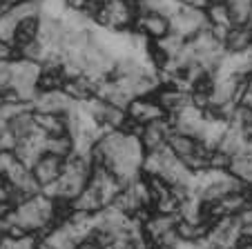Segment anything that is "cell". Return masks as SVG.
I'll use <instances>...</instances> for the list:
<instances>
[{
    "label": "cell",
    "instance_id": "9",
    "mask_svg": "<svg viewBox=\"0 0 252 249\" xmlns=\"http://www.w3.org/2000/svg\"><path fill=\"white\" fill-rule=\"evenodd\" d=\"M103 207H107V202L103 200L100 192L94 185H87L74 200H71V209L74 212H85V214H98Z\"/></svg>",
    "mask_w": 252,
    "mask_h": 249
},
{
    "label": "cell",
    "instance_id": "28",
    "mask_svg": "<svg viewBox=\"0 0 252 249\" xmlns=\"http://www.w3.org/2000/svg\"><path fill=\"white\" fill-rule=\"evenodd\" d=\"M248 25H250V27H252V16H250V23H248Z\"/></svg>",
    "mask_w": 252,
    "mask_h": 249
},
{
    "label": "cell",
    "instance_id": "8",
    "mask_svg": "<svg viewBox=\"0 0 252 249\" xmlns=\"http://www.w3.org/2000/svg\"><path fill=\"white\" fill-rule=\"evenodd\" d=\"M167 147L174 151V156L181 160V163L183 160H188L190 156L208 149V147L201 145V140H196V138H192V136H186V134H179V132L170 134V138H167Z\"/></svg>",
    "mask_w": 252,
    "mask_h": 249
},
{
    "label": "cell",
    "instance_id": "22",
    "mask_svg": "<svg viewBox=\"0 0 252 249\" xmlns=\"http://www.w3.org/2000/svg\"><path fill=\"white\" fill-rule=\"evenodd\" d=\"M16 27H18V20L7 11V14L0 16V40L2 43L14 45V36H16Z\"/></svg>",
    "mask_w": 252,
    "mask_h": 249
},
{
    "label": "cell",
    "instance_id": "27",
    "mask_svg": "<svg viewBox=\"0 0 252 249\" xmlns=\"http://www.w3.org/2000/svg\"><path fill=\"white\" fill-rule=\"evenodd\" d=\"M0 154H5V145H2V134H0Z\"/></svg>",
    "mask_w": 252,
    "mask_h": 249
},
{
    "label": "cell",
    "instance_id": "7",
    "mask_svg": "<svg viewBox=\"0 0 252 249\" xmlns=\"http://www.w3.org/2000/svg\"><path fill=\"white\" fill-rule=\"evenodd\" d=\"M154 98H157V103L165 109L167 116H172V113H176V111H181L186 105L192 103L190 91L181 89V87H176V85H161V87H158V91L154 94Z\"/></svg>",
    "mask_w": 252,
    "mask_h": 249
},
{
    "label": "cell",
    "instance_id": "12",
    "mask_svg": "<svg viewBox=\"0 0 252 249\" xmlns=\"http://www.w3.org/2000/svg\"><path fill=\"white\" fill-rule=\"evenodd\" d=\"M210 229H212V222L210 221H203V222H190V221H183L179 218L176 222V234L183 243H201L210 236Z\"/></svg>",
    "mask_w": 252,
    "mask_h": 249
},
{
    "label": "cell",
    "instance_id": "23",
    "mask_svg": "<svg viewBox=\"0 0 252 249\" xmlns=\"http://www.w3.org/2000/svg\"><path fill=\"white\" fill-rule=\"evenodd\" d=\"M230 165H232V156L225 154L221 149H212L210 151V158H208V169L214 171H228Z\"/></svg>",
    "mask_w": 252,
    "mask_h": 249
},
{
    "label": "cell",
    "instance_id": "2",
    "mask_svg": "<svg viewBox=\"0 0 252 249\" xmlns=\"http://www.w3.org/2000/svg\"><path fill=\"white\" fill-rule=\"evenodd\" d=\"M127 118L134 122H138V125H150V122L154 120H161V118H165V109L161 107V105L157 103V98L154 96H148V98H134L132 103L127 105Z\"/></svg>",
    "mask_w": 252,
    "mask_h": 249
},
{
    "label": "cell",
    "instance_id": "5",
    "mask_svg": "<svg viewBox=\"0 0 252 249\" xmlns=\"http://www.w3.org/2000/svg\"><path fill=\"white\" fill-rule=\"evenodd\" d=\"M63 167H65V160L63 158H58V156H54V154H43L36 160V165L32 167V174H33V178H36V183L40 185V189H43L61 178Z\"/></svg>",
    "mask_w": 252,
    "mask_h": 249
},
{
    "label": "cell",
    "instance_id": "1",
    "mask_svg": "<svg viewBox=\"0 0 252 249\" xmlns=\"http://www.w3.org/2000/svg\"><path fill=\"white\" fill-rule=\"evenodd\" d=\"M170 25H172V31L183 36L186 40H190L192 36H196L199 31L210 27L208 16H205L203 9H194V7H186V5L179 9V14L172 16Z\"/></svg>",
    "mask_w": 252,
    "mask_h": 249
},
{
    "label": "cell",
    "instance_id": "25",
    "mask_svg": "<svg viewBox=\"0 0 252 249\" xmlns=\"http://www.w3.org/2000/svg\"><path fill=\"white\" fill-rule=\"evenodd\" d=\"M241 236H243V238H250L252 240V221L250 222H243V225H241Z\"/></svg>",
    "mask_w": 252,
    "mask_h": 249
},
{
    "label": "cell",
    "instance_id": "29",
    "mask_svg": "<svg viewBox=\"0 0 252 249\" xmlns=\"http://www.w3.org/2000/svg\"><path fill=\"white\" fill-rule=\"evenodd\" d=\"M129 2H138V0H129Z\"/></svg>",
    "mask_w": 252,
    "mask_h": 249
},
{
    "label": "cell",
    "instance_id": "17",
    "mask_svg": "<svg viewBox=\"0 0 252 249\" xmlns=\"http://www.w3.org/2000/svg\"><path fill=\"white\" fill-rule=\"evenodd\" d=\"M45 154H54L58 158L67 160L74 154V138L69 134H63V136H47L45 138Z\"/></svg>",
    "mask_w": 252,
    "mask_h": 249
},
{
    "label": "cell",
    "instance_id": "15",
    "mask_svg": "<svg viewBox=\"0 0 252 249\" xmlns=\"http://www.w3.org/2000/svg\"><path fill=\"white\" fill-rule=\"evenodd\" d=\"M205 16H208L210 27H223V29H232V16H230V9L225 5V0H212V5L205 9Z\"/></svg>",
    "mask_w": 252,
    "mask_h": 249
},
{
    "label": "cell",
    "instance_id": "26",
    "mask_svg": "<svg viewBox=\"0 0 252 249\" xmlns=\"http://www.w3.org/2000/svg\"><path fill=\"white\" fill-rule=\"evenodd\" d=\"M36 249H54V247H49L47 243H43V240H40V243H38V247H36Z\"/></svg>",
    "mask_w": 252,
    "mask_h": 249
},
{
    "label": "cell",
    "instance_id": "24",
    "mask_svg": "<svg viewBox=\"0 0 252 249\" xmlns=\"http://www.w3.org/2000/svg\"><path fill=\"white\" fill-rule=\"evenodd\" d=\"M16 58H18V52H16L14 45L2 43V40H0V60L11 62V60H16Z\"/></svg>",
    "mask_w": 252,
    "mask_h": 249
},
{
    "label": "cell",
    "instance_id": "10",
    "mask_svg": "<svg viewBox=\"0 0 252 249\" xmlns=\"http://www.w3.org/2000/svg\"><path fill=\"white\" fill-rule=\"evenodd\" d=\"M228 54H243L252 47V27L250 25H234L228 31V38L223 43Z\"/></svg>",
    "mask_w": 252,
    "mask_h": 249
},
{
    "label": "cell",
    "instance_id": "14",
    "mask_svg": "<svg viewBox=\"0 0 252 249\" xmlns=\"http://www.w3.org/2000/svg\"><path fill=\"white\" fill-rule=\"evenodd\" d=\"M112 207H116L119 212H123L125 216H129V218H134V216H138V214L145 209V207L138 202V198L134 196V192L129 187H123L119 194L114 196V200L110 202Z\"/></svg>",
    "mask_w": 252,
    "mask_h": 249
},
{
    "label": "cell",
    "instance_id": "16",
    "mask_svg": "<svg viewBox=\"0 0 252 249\" xmlns=\"http://www.w3.org/2000/svg\"><path fill=\"white\" fill-rule=\"evenodd\" d=\"M138 11H152V14H161L172 18L174 14H179L181 9V0H138L136 2Z\"/></svg>",
    "mask_w": 252,
    "mask_h": 249
},
{
    "label": "cell",
    "instance_id": "4",
    "mask_svg": "<svg viewBox=\"0 0 252 249\" xmlns=\"http://www.w3.org/2000/svg\"><path fill=\"white\" fill-rule=\"evenodd\" d=\"M76 105V100H71L63 89L54 91H38L36 100L32 103L33 111H45V113H67Z\"/></svg>",
    "mask_w": 252,
    "mask_h": 249
},
{
    "label": "cell",
    "instance_id": "18",
    "mask_svg": "<svg viewBox=\"0 0 252 249\" xmlns=\"http://www.w3.org/2000/svg\"><path fill=\"white\" fill-rule=\"evenodd\" d=\"M9 129L16 134V138H27L32 136L33 132H38V127H36V120H33V109H27V111L18 113L16 118H11L9 122Z\"/></svg>",
    "mask_w": 252,
    "mask_h": 249
},
{
    "label": "cell",
    "instance_id": "19",
    "mask_svg": "<svg viewBox=\"0 0 252 249\" xmlns=\"http://www.w3.org/2000/svg\"><path fill=\"white\" fill-rule=\"evenodd\" d=\"M228 171L232 176H237V178L252 192V158H248V156H234Z\"/></svg>",
    "mask_w": 252,
    "mask_h": 249
},
{
    "label": "cell",
    "instance_id": "11",
    "mask_svg": "<svg viewBox=\"0 0 252 249\" xmlns=\"http://www.w3.org/2000/svg\"><path fill=\"white\" fill-rule=\"evenodd\" d=\"M33 120L36 127L45 134V136H63L67 132V118L65 113H45V111H33Z\"/></svg>",
    "mask_w": 252,
    "mask_h": 249
},
{
    "label": "cell",
    "instance_id": "13",
    "mask_svg": "<svg viewBox=\"0 0 252 249\" xmlns=\"http://www.w3.org/2000/svg\"><path fill=\"white\" fill-rule=\"evenodd\" d=\"M40 33V16H33V18H25L18 23L16 27V36H14V47H23V45H29L33 40H38Z\"/></svg>",
    "mask_w": 252,
    "mask_h": 249
},
{
    "label": "cell",
    "instance_id": "21",
    "mask_svg": "<svg viewBox=\"0 0 252 249\" xmlns=\"http://www.w3.org/2000/svg\"><path fill=\"white\" fill-rule=\"evenodd\" d=\"M40 238L36 234H27L23 238H11V236H2L0 238V249H36Z\"/></svg>",
    "mask_w": 252,
    "mask_h": 249
},
{
    "label": "cell",
    "instance_id": "6",
    "mask_svg": "<svg viewBox=\"0 0 252 249\" xmlns=\"http://www.w3.org/2000/svg\"><path fill=\"white\" fill-rule=\"evenodd\" d=\"M172 132H174V127H172V120L167 116L161 118V120H154V122H150V125H145V129H143V134H141V142H143V147H145V151H154V149L165 147Z\"/></svg>",
    "mask_w": 252,
    "mask_h": 249
},
{
    "label": "cell",
    "instance_id": "3",
    "mask_svg": "<svg viewBox=\"0 0 252 249\" xmlns=\"http://www.w3.org/2000/svg\"><path fill=\"white\" fill-rule=\"evenodd\" d=\"M132 29L141 31L143 36H148L150 40H161V38H165L167 33L172 31V25H170L167 16L152 14V11H138Z\"/></svg>",
    "mask_w": 252,
    "mask_h": 249
},
{
    "label": "cell",
    "instance_id": "20",
    "mask_svg": "<svg viewBox=\"0 0 252 249\" xmlns=\"http://www.w3.org/2000/svg\"><path fill=\"white\" fill-rule=\"evenodd\" d=\"M154 43H157L158 47H161L163 52H165L167 56H170L172 60H174V58L183 52V47H186V43H188V40H186V38H183V36H179V33L170 31L165 38H161V40H154Z\"/></svg>",
    "mask_w": 252,
    "mask_h": 249
}]
</instances>
